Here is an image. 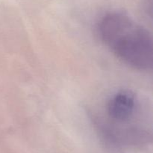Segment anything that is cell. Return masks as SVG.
I'll use <instances>...</instances> for the list:
<instances>
[{"instance_id":"obj_2","label":"cell","mask_w":153,"mask_h":153,"mask_svg":"<svg viewBox=\"0 0 153 153\" xmlns=\"http://www.w3.org/2000/svg\"><path fill=\"white\" fill-rule=\"evenodd\" d=\"M105 112L108 128H114V132L119 129L137 130L133 124L139 112V103L131 91L121 90L113 94L106 104Z\"/></svg>"},{"instance_id":"obj_1","label":"cell","mask_w":153,"mask_h":153,"mask_svg":"<svg viewBox=\"0 0 153 153\" xmlns=\"http://www.w3.org/2000/svg\"><path fill=\"white\" fill-rule=\"evenodd\" d=\"M98 33L117 57L137 70L152 66V38L146 28L126 15L111 13L101 19Z\"/></svg>"}]
</instances>
